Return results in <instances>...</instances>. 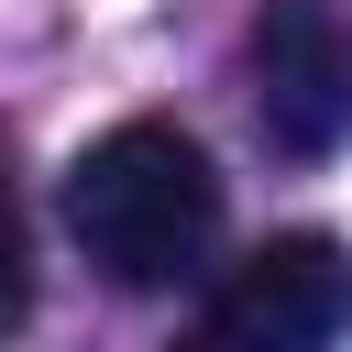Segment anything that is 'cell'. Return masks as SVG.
<instances>
[{
    "mask_svg": "<svg viewBox=\"0 0 352 352\" xmlns=\"http://www.w3.org/2000/svg\"><path fill=\"white\" fill-rule=\"evenodd\" d=\"M66 231L110 286H176L220 242V176L176 121H110L66 165Z\"/></svg>",
    "mask_w": 352,
    "mask_h": 352,
    "instance_id": "cell-1",
    "label": "cell"
},
{
    "mask_svg": "<svg viewBox=\"0 0 352 352\" xmlns=\"http://www.w3.org/2000/svg\"><path fill=\"white\" fill-rule=\"evenodd\" d=\"M341 330H352V242L275 231L198 297L176 352H341Z\"/></svg>",
    "mask_w": 352,
    "mask_h": 352,
    "instance_id": "cell-2",
    "label": "cell"
},
{
    "mask_svg": "<svg viewBox=\"0 0 352 352\" xmlns=\"http://www.w3.org/2000/svg\"><path fill=\"white\" fill-rule=\"evenodd\" d=\"M253 121L286 165H319L352 132V11L341 0H264L253 11Z\"/></svg>",
    "mask_w": 352,
    "mask_h": 352,
    "instance_id": "cell-3",
    "label": "cell"
},
{
    "mask_svg": "<svg viewBox=\"0 0 352 352\" xmlns=\"http://www.w3.org/2000/svg\"><path fill=\"white\" fill-rule=\"evenodd\" d=\"M33 319V242H22V209H11V176H0V341Z\"/></svg>",
    "mask_w": 352,
    "mask_h": 352,
    "instance_id": "cell-4",
    "label": "cell"
}]
</instances>
